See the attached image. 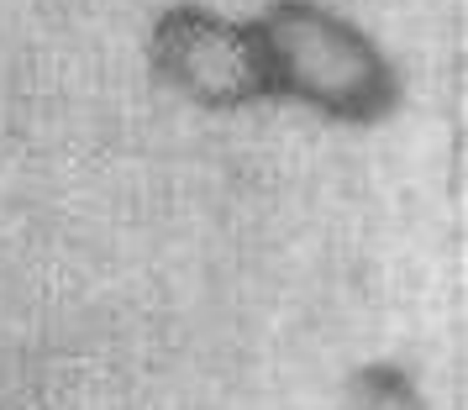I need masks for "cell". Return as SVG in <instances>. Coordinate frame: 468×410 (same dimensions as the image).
<instances>
[{
    "label": "cell",
    "instance_id": "3",
    "mask_svg": "<svg viewBox=\"0 0 468 410\" xmlns=\"http://www.w3.org/2000/svg\"><path fill=\"white\" fill-rule=\"evenodd\" d=\"M347 410H426V400L395 363H363L347 384Z\"/></svg>",
    "mask_w": 468,
    "mask_h": 410
},
{
    "label": "cell",
    "instance_id": "2",
    "mask_svg": "<svg viewBox=\"0 0 468 410\" xmlns=\"http://www.w3.org/2000/svg\"><path fill=\"white\" fill-rule=\"evenodd\" d=\"M148 64L158 85L185 95L200 110H248L274 100L253 22L200 0H179L153 16Z\"/></svg>",
    "mask_w": 468,
    "mask_h": 410
},
{
    "label": "cell",
    "instance_id": "1",
    "mask_svg": "<svg viewBox=\"0 0 468 410\" xmlns=\"http://www.w3.org/2000/svg\"><path fill=\"white\" fill-rule=\"evenodd\" d=\"M248 22L274 100L342 127H374L400 110V68L342 11L321 0H269Z\"/></svg>",
    "mask_w": 468,
    "mask_h": 410
}]
</instances>
